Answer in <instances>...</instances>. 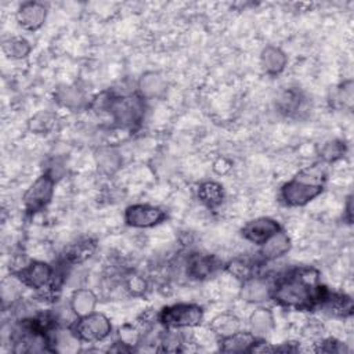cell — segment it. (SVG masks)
Wrapping results in <instances>:
<instances>
[{
	"label": "cell",
	"mask_w": 354,
	"mask_h": 354,
	"mask_svg": "<svg viewBox=\"0 0 354 354\" xmlns=\"http://www.w3.org/2000/svg\"><path fill=\"white\" fill-rule=\"evenodd\" d=\"M325 289L318 285V273L313 269H300L281 278L274 287L271 298L284 307L296 310L311 309L320 304Z\"/></svg>",
	"instance_id": "1"
},
{
	"label": "cell",
	"mask_w": 354,
	"mask_h": 354,
	"mask_svg": "<svg viewBox=\"0 0 354 354\" xmlns=\"http://www.w3.org/2000/svg\"><path fill=\"white\" fill-rule=\"evenodd\" d=\"M326 170L324 165L317 163L302 170L295 179L281 189V200L288 207H304L317 198L324 189Z\"/></svg>",
	"instance_id": "2"
},
{
	"label": "cell",
	"mask_w": 354,
	"mask_h": 354,
	"mask_svg": "<svg viewBox=\"0 0 354 354\" xmlns=\"http://www.w3.org/2000/svg\"><path fill=\"white\" fill-rule=\"evenodd\" d=\"M105 111L110 112L114 123L121 129H133L144 118V98L137 94L111 96Z\"/></svg>",
	"instance_id": "3"
},
{
	"label": "cell",
	"mask_w": 354,
	"mask_h": 354,
	"mask_svg": "<svg viewBox=\"0 0 354 354\" xmlns=\"http://www.w3.org/2000/svg\"><path fill=\"white\" fill-rule=\"evenodd\" d=\"M158 320L166 328H193L198 326L204 320V310L197 304L180 303L165 307L158 314Z\"/></svg>",
	"instance_id": "4"
},
{
	"label": "cell",
	"mask_w": 354,
	"mask_h": 354,
	"mask_svg": "<svg viewBox=\"0 0 354 354\" xmlns=\"http://www.w3.org/2000/svg\"><path fill=\"white\" fill-rule=\"evenodd\" d=\"M72 331L81 339V342L96 343L107 339L111 335V321L101 313H92L85 317H79L72 325Z\"/></svg>",
	"instance_id": "5"
},
{
	"label": "cell",
	"mask_w": 354,
	"mask_h": 354,
	"mask_svg": "<svg viewBox=\"0 0 354 354\" xmlns=\"http://www.w3.org/2000/svg\"><path fill=\"white\" fill-rule=\"evenodd\" d=\"M54 183L56 180L52 176L43 174L27 190L24 205L30 214L39 212L50 204L54 194Z\"/></svg>",
	"instance_id": "6"
},
{
	"label": "cell",
	"mask_w": 354,
	"mask_h": 354,
	"mask_svg": "<svg viewBox=\"0 0 354 354\" xmlns=\"http://www.w3.org/2000/svg\"><path fill=\"white\" fill-rule=\"evenodd\" d=\"M21 282L32 289L42 291L53 284L54 269L45 262H30L16 271Z\"/></svg>",
	"instance_id": "7"
},
{
	"label": "cell",
	"mask_w": 354,
	"mask_h": 354,
	"mask_svg": "<svg viewBox=\"0 0 354 354\" xmlns=\"http://www.w3.org/2000/svg\"><path fill=\"white\" fill-rule=\"evenodd\" d=\"M166 214L151 205H144V204H137L132 205L126 209L125 212V222L130 227L136 229H148L159 225L162 220H165Z\"/></svg>",
	"instance_id": "8"
},
{
	"label": "cell",
	"mask_w": 354,
	"mask_h": 354,
	"mask_svg": "<svg viewBox=\"0 0 354 354\" xmlns=\"http://www.w3.org/2000/svg\"><path fill=\"white\" fill-rule=\"evenodd\" d=\"M17 23L25 31H38L46 21L48 9L39 2H27L17 12Z\"/></svg>",
	"instance_id": "9"
},
{
	"label": "cell",
	"mask_w": 354,
	"mask_h": 354,
	"mask_svg": "<svg viewBox=\"0 0 354 354\" xmlns=\"http://www.w3.org/2000/svg\"><path fill=\"white\" fill-rule=\"evenodd\" d=\"M281 227L280 225L270 219V218H260L256 220L249 222L244 230H242V236L245 240L262 245L263 242H266L273 234H275L277 231H280Z\"/></svg>",
	"instance_id": "10"
},
{
	"label": "cell",
	"mask_w": 354,
	"mask_h": 354,
	"mask_svg": "<svg viewBox=\"0 0 354 354\" xmlns=\"http://www.w3.org/2000/svg\"><path fill=\"white\" fill-rule=\"evenodd\" d=\"M273 285L269 280L263 277H251L249 280L244 281L241 288V298L249 303H263L271 299Z\"/></svg>",
	"instance_id": "11"
},
{
	"label": "cell",
	"mask_w": 354,
	"mask_h": 354,
	"mask_svg": "<svg viewBox=\"0 0 354 354\" xmlns=\"http://www.w3.org/2000/svg\"><path fill=\"white\" fill-rule=\"evenodd\" d=\"M218 267V263L214 258L196 253L191 255L186 262V273L193 280H205L209 278Z\"/></svg>",
	"instance_id": "12"
},
{
	"label": "cell",
	"mask_w": 354,
	"mask_h": 354,
	"mask_svg": "<svg viewBox=\"0 0 354 354\" xmlns=\"http://www.w3.org/2000/svg\"><path fill=\"white\" fill-rule=\"evenodd\" d=\"M289 249H291V240L282 230H280L275 234H273L266 242L262 244L260 256L263 260L270 262L284 256Z\"/></svg>",
	"instance_id": "13"
},
{
	"label": "cell",
	"mask_w": 354,
	"mask_h": 354,
	"mask_svg": "<svg viewBox=\"0 0 354 354\" xmlns=\"http://www.w3.org/2000/svg\"><path fill=\"white\" fill-rule=\"evenodd\" d=\"M137 86L143 98H158L166 92V79L158 72H147L140 78Z\"/></svg>",
	"instance_id": "14"
},
{
	"label": "cell",
	"mask_w": 354,
	"mask_h": 354,
	"mask_svg": "<svg viewBox=\"0 0 354 354\" xmlns=\"http://www.w3.org/2000/svg\"><path fill=\"white\" fill-rule=\"evenodd\" d=\"M256 336L252 332L238 331L237 333L223 337L220 340V348L225 353H248L256 343Z\"/></svg>",
	"instance_id": "15"
},
{
	"label": "cell",
	"mask_w": 354,
	"mask_h": 354,
	"mask_svg": "<svg viewBox=\"0 0 354 354\" xmlns=\"http://www.w3.org/2000/svg\"><path fill=\"white\" fill-rule=\"evenodd\" d=\"M79 343H81V339L75 335L71 326L68 329L60 328L54 331L53 336L50 337L52 351H59V353H76L79 350Z\"/></svg>",
	"instance_id": "16"
},
{
	"label": "cell",
	"mask_w": 354,
	"mask_h": 354,
	"mask_svg": "<svg viewBox=\"0 0 354 354\" xmlns=\"http://www.w3.org/2000/svg\"><path fill=\"white\" fill-rule=\"evenodd\" d=\"M320 306L331 315L336 317H347L353 311V303L351 299L346 295H337V293H328L325 292L322 300L320 302Z\"/></svg>",
	"instance_id": "17"
},
{
	"label": "cell",
	"mask_w": 354,
	"mask_h": 354,
	"mask_svg": "<svg viewBox=\"0 0 354 354\" xmlns=\"http://www.w3.org/2000/svg\"><path fill=\"white\" fill-rule=\"evenodd\" d=\"M70 304L76 317H85L94 313L97 306V296L90 289H76L70 300Z\"/></svg>",
	"instance_id": "18"
},
{
	"label": "cell",
	"mask_w": 354,
	"mask_h": 354,
	"mask_svg": "<svg viewBox=\"0 0 354 354\" xmlns=\"http://www.w3.org/2000/svg\"><path fill=\"white\" fill-rule=\"evenodd\" d=\"M288 59L287 54L275 46H267L262 52V65L264 71L270 75H278L281 74L287 67Z\"/></svg>",
	"instance_id": "19"
},
{
	"label": "cell",
	"mask_w": 354,
	"mask_h": 354,
	"mask_svg": "<svg viewBox=\"0 0 354 354\" xmlns=\"http://www.w3.org/2000/svg\"><path fill=\"white\" fill-rule=\"evenodd\" d=\"M274 324L275 322H274V315L271 310L264 307L256 309L249 317V328L256 337L270 333L274 328Z\"/></svg>",
	"instance_id": "20"
},
{
	"label": "cell",
	"mask_w": 354,
	"mask_h": 354,
	"mask_svg": "<svg viewBox=\"0 0 354 354\" xmlns=\"http://www.w3.org/2000/svg\"><path fill=\"white\" fill-rule=\"evenodd\" d=\"M96 248H97V245L93 240H89V238L82 240L76 244H72L67 249L65 260L71 266H79L93 256V253L96 252Z\"/></svg>",
	"instance_id": "21"
},
{
	"label": "cell",
	"mask_w": 354,
	"mask_h": 354,
	"mask_svg": "<svg viewBox=\"0 0 354 354\" xmlns=\"http://www.w3.org/2000/svg\"><path fill=\"white\" fill-rule=\"evenodd\" d=\"M211 329L215 335H218L220 339H223V337L231 336V335L237 333L238 331H241V321L237 315L225 313L212 320Z\"/></svg>",
	"instance_id": "22"
},
{
	"label": "cell",
	"mask_w": 354,
	"mask_h": 354,
	"mask_svg": "<svg viewBox=\"0 0 354 354\" xmlns=\"http://www.w3.org/2000/svg\"><path fill=\"white\" fill-rule=\"evenodd\" d=\"M303 96L296 89H287L281 92L275 100V105L278 111L284 115H293L299 112L303 105Z\"/></svg>",
	"instance_id": "23"
},
{
	"label": "cell",
	"mask_w": 354,
	"mask_h": 354,
	"mask_svg": "<svg viewBox=\"0 0 354 354\" xmlns=\"http://www.w3.org/2000/svg\"><path fill=\"white\" fill-rule=\"evenodd\" d=\"M57 101L68 110H81L86 104V97L83 92L76 86H63L56 93Z\"/></svg>",
	"instance_id": "24"
},
{
	"label": "cell",
	"mask_w": 354,
	"mask_h": 354,
	"mask_svg": "<svg viewBox=\"0 0 354 354\" xmlns=\"http://www.w3.org/2000/svg\"><path fill=\"white\" fill-rule=\"evenodd\" d=\"M97 166L104 174H114L122 165V156L115 148H100L96 155Z\"/></svg>",
	"instance_id": "25"
},
{
	"label": "cell",
	"mask_w": 354,
	"mask_h": 354,
	"mask_svg": "<svg viewBox=\"0 0 354 354\" xmlns=\"http://www.w3.org/2000/svg\"><path fill=\"white\" fill-rule=\"evenodd\" d=\"M198 198L208 208H216L225 200L223 187L216 182H205L198 189Z\"/></svg>",
	"instance_id": "26"
},
{
	"label": "cell",
	"mask_w": 354,
	"mask_h": 354,
	"mask_svg": "<svg viewBox=\"0 0 354 354\" xmlns=\"http://www.w3.org/2000/svg\"><path fill=\"white\" fill-rule=\"evenodd\" d=\"M25 287L21 280L14 274L13 277H8L2 281V299H3V306H13L16 304L20 298H21V288Z\"/></svg>",
	"instance_id": "27"
},
{
	"label": "cell",
	"mask_w": 354,
	"mask_h": 354,
	"mask_svg": "<svg viewBox=\"0 0 354 354\" xmlns=\"http://www.w3.org/2000/svg\"><path fill=\"white\" fill-rule=\"evenodd\" d=\"M3 53L12 60H23L31 53V45L24 38L13 37L3 42Z\"/></svg>",
	"instance_id": "28"
},
{
	"label": "cell",
	"mask_w": 354,
	"mask_h": 354,
	"mask_svg": "<svg viewBox=\"0 0 354 354\" xmlns=\"http://www.w3.org/2000/svg\"><path fill=\"white\" fill-rule=\"evenodd\" d=\"M159 344L162 346L163 351H180L185 344V336L179 331H176V328H169L159 335Z\"/></svg>",
	"instance_id": "29"
},
{
	"label": "cell",
	"mask_w": 354,
	"mask_h": 354,
	"mask_svg": "<svg viewBox=\"0 0 354 354\" xmlns=\"http://www.w3.org/2000/svg\"><path fill=\"white\" fill-rule=\"evenodd\" d=\"M227 271L236 277L240 281H247L251 277H255L256 274V266L255 263L249 262V260H244V259H237L233 260L229 266H227Z\"/></svg>",
	"instance_id": "30"
},
{
	"label": "cell",
	"mask_w": 354,
	"mask_h": 354,
	"mask_svg": "<svg viewBox=\"0 0 354 354\" xmlns=\"http://www.w3.org/2000/svg\"><path fill=\"white\" fill-rule=\"evenodd\" d=\"M54 122H56V116L50 112H46V111H42L39 114H37L31 121H30V129L34 132V133H39V134H43V133H48L53 129L54 126Z\"/></svg>",
	"instance_id": "31"
},
{
	"label": "cell",
	"mask_w": 354,
	"mask_h": 354,
	"mask_svg": "<svg viewBox=\"0 0 354 354\" xmlns=\"http://www.w3.org/2000/svg\"><path fill=\"white\" fill-rule=\"evenodd\" d=\"M346 152V147L342 141L339 140H333V141H328L322 148H321V158L325 162H335L337 159H340Z\"/></svg>",
	"instance_id": "32"
},
{
	"label": "cell",
	"mask_w": 354,
	"mask_h": 354,
	"mask_svg": "<svg viewBox=\"0 0 354 354\" xmlns=\"http://www.w3.org/2000/svg\"><path fill=\"white\" fill-rule=\"evenodd\" d=\"M118 336H119V342L130 348H133V346L138 344L141 340V332H138V329L136 326L129 325V324L119 328Z\"/></svg>",
	"instance_id": "33"
},
{
	"label": "cell",
	"mask_w": 354,
	"mask_h": 354,
	"mask_svg": "<svg viewBox=\"0 0 354 354\" xmlns=\"http://www.w3.org/2000/svg\"><path fill=\"white\" fill-rule=\"evenodd\" d=\"M125 287L133 296H141L147 291V281L138 274H130L125 281Z\"/></svg>",
	"instance_id": "34"
},
{
	"label": "cell",
	"mask_w": 354,
	"mask_h": 354,
	"mask_svg": "<svg viewBox=\"0 0 354 354\" xmlns=\"http://www.w3.org/2000/svg\"><path fill=\"white\" fill-rule=\"evenodd\" d=\"M315 344H318V347L315 350L321 351V353H346V351H348V348L342 342H337L335 339H322L321 342H318Z\"/></svg>",
	"instance_id": "35"
},
{
	"label": "cell",
	"mask_w": 354,
	"mask_h": 354,
	"mask_svg": "<svg viewBox=\"0 0 354 354\" xmlns=\"http://www.w3.org/2000/svg\"><path fill=\"white\" fill-rule=\"evenodd\" d=\"M337 98L340 100V103L346 107H351L353 104V83L351 81L343 83V86L339 89V93H337Z\"/></svg>",
	"instance_id": "36"
},
{
	"label": "cell",
	"mask_w": 354,
	"mask_h": 354,
	"mask_svg": "<svg viewBox=\"0 0 354 354\" xmlns=\"http://www.w3.org/2000/svg\"><path fill=\"white\" fill-rule=\"evenodd\" d=\"M214 169H215V171H216L218 174H225V173H227V171L231 169V163H230L227 159L222 158V159H218V160L215 162Z\"/></svg>",
	"instance_id": "37"
}]
</instances>
